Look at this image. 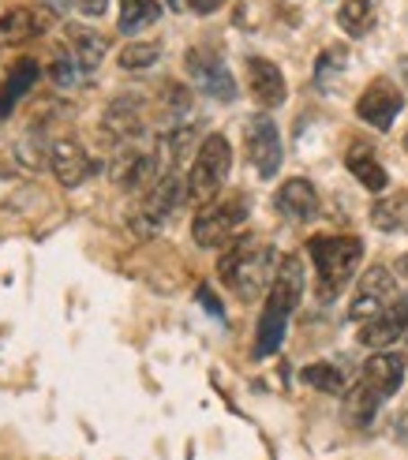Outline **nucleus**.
<instances>
[{
  "mask_svg": "<svg viewBox=\"0 0 408 460\" xmlns=\"http://www.w3.org/2000/svg\"><path fill=\"white\" fill-rule=\"evenodd\" d=\"M404 150H408V131H404Z\"/></svg>",
  "mask_w": 408,
  "mask_h": 460,
  "instance_id": "nucleus-37",
  "label": "nucleus"
},
{
  "mask_svg": "<svg viewBox=\"0 0 408 460\" xmlns=\"http://www.w3.org/2000/svg\"><path fill=\"white\" fill-rule=\"evenodd\" d=\"M394 438H397L401 446H408V411H404V416H397V423H394Z\"/></svg>",
  "mask_w": 408,
  "mask_h": 460,
  "instance_id": "nucleus-32",
  "label": "nucleus"
},
{
  "mask_svg": "<svg viewBox=\"0 0 408 460\" xmlns=\"http://www.w3.org/2000/svg\"><path fill=\"white\" fill-rule=\"evenodd\" d=\"M184 67L202 94H210L217 102H236V79L229 72V64H225L214 49L195 45V49H188V57H184Z\"/></svg>",
  "mask_w": 408,
  "mask_h": 460,
  "instance_id": "nucleus-7",
  "label": "nucleus"
},
{
  "mask_svg": "<svg viewBox=\"0 0 408 460\" xmlns=\"http://www.w3.org/2000/svg\"><path fill=\"white\" fill-rule=\"evenodd\" d=\"M180 202H188V180L180 176L176 169H169L154 188L143 195V206H139V217H135V228L146 236V233H157L173 210H180Z\"/></svg>",
  "mask_w": 408,
  "mask_h": 460,
  "instance_id": "nucleus-6",
  "label": "nucleus"
},
{
  "mask_svg": "<svg viewBox=\"0 0 408 460\" xmlns=\"http://www.w3.org/2000/svg\"><path fill=\"white\" fill-rule=\"evenodd\" d=\"M397 281L408 285V255H401V262H397Z\"/></svg>",
  "mask_w": 408,
  "mask_h": 460,
  "instance_id": "nucleus-34",
  "label": "nucleus"
},
{
  "mask_svg": "<svg viewBox=\"0 0 408 460\" xmlns=\"http://www.w3.org/2000/svg\"><path fill=\"white\" fill-rule=\"evenodd\" d=\"M184 4H188V0H169V8H173V12H184Z\"/></svg>",
  "mask_w": 408,
  "mask_h": 460,
  "instance_id": "nucleus-35",
  "label": "nucleus"
},
{
  "mask_svg": "<svg viewBox=\"0 0 408 460\" xmlns=\"http://www.w3.org/2000/svg\"><path fill=\"white\" fill-rule=\"evenodd\" d=\"M281 259L278 251L259 236H240L229 243V251L217 259V278L236 300H259V296L274 285Z\"/></svg>",
  "mask_w": 408,
  "mask_h": 460,
  "instance_id": "nucleus-1",
  "label": "nucleus"
},
{
  "mask_svg": "<svg viewBox=\"0 0 408 460\" xmlns=\"http://www.w3.org/2000/svg\"><path fill=\"white\" fill-rule=\"evenodd\" d=\"M57 12H49L45 4H27V8H12L0 15V45H22L38 38L41 31H49Z\"/></svg>",
  "mask_w": 408,
  "mask_h": 460,
  "instance_id": "nucleus-13",
  "label": "nucleus"
},
{
  "mask_svg": "<svg viewBox=\"0 0 408 460\" xmlns=\"http://www.w3.org/2000/svg\"><path fill=\"white\" fill-rule=\"evenodd\" d=\"M304 296V262L300 255H285L278 273H274V285H270L266 296V307L259 314V330H255V359H266L281 349L285 330H288V318L297 311Z\"/></svg>",
  "mask_w": 408,
  "mask_h": 460,
  "instance_id": "nucleus-2",
  "label": "nucleus"
},
{
  "mask_svg": "<svg viewBox=\"0 0 408 460\" xmlns=\"http://www.w3.org/2000/svg\"><path fill=\"white\" fill-rule=\"evenodd\" d=\"M311 262H315V281H319V300L330 304L341 296V288L352 281V273L364 259V240L356 236H315L307 240Z\"/></svg>",
  "mask_w": 408,
  "mask_h": 460,
  "instance_id": "nucleus-3",
  "label": "nucleus"
},
{
  "mask_svg": "<svg viewBox=\"0 0 408 460\" xmlns=\"http://www.w3.org/2000/svg\"><path fill=\"white\" fill-rule=\"evenodd\" d=\"M105 128L112 139L120 143H135L146 131V105L143 98H117L105 112Z\"/></svg>",
  "mask_w": 408,
  "mask_h": 460,
  "instance_id": "nucleus-16",
  "label": "nucleus"
},
{
  "mask_svg": "<svg viewBox=\"0 0 408 460\" xmlns=\"http://www.w3.org/2000/svg\"><path fill=\"white\" fill-rule=\"evenodd\" d=\"M34 83H38V64H34L31 57H19V60L12 64L4 86H0V120H4L8 112L15 109V102L27 94V90H34Z\"/></svg>",
  "mask_w": 408,
  "mask_h": 460,
  "instance_id": "nucleus-20",
  "label": "nucleus"
},
{
  "mask_svg": "<svg viewBox=\"0 0 408 460\" xmlns=\"http://www.w3.org/2000/svg\"><path fill=\"white\" fill-rule=\"evenodd\" d=\"M274 206H278L281 217L297 221V225H307V221L319 217V191H315L311 180H304V176L285 180L281 191L274 195Z\"/></svg>",
  "mask_w": 408,
  "mask_h": 460,
  "instance_id": "nucleus-14",
  "label": "nucleus"
},
{
  "mask_svg": "<svg viewBox=\"0 0 408 460\" xmlns=\"http://www.w3.org/2000/svg\"><path fill=\"white\" fill-rule=\"evenodd\" d=\"M404 330H408V296H397V300H390L378 314L364 318L359 344H364V349H386L397 337H404Z\"/></svg>",
  "mask_w": 408,
  "mask_h": 460,
  "instance_id": "nucleus-11",
  "label": "nucleus"
},
{
  "mask_svg": "<svg viewBox=\"0 0 408 460\" xmlns=\"http://www.w3.org/2000/svg\"><path fill=\"white\" fill-rule=\"evenodd\" d=\"M79 79H86L83 67H79V60L72 57V49H60V53L53 57V83H57L60 90H72Z\"/></svg>",
  "mask_w": 408,
  "mask_h": 460,
  "instance_id": "nucleus-28",
  "label": "nucleus"
},
{
  "mask_svg": "<svg viewBox=\"0 0 408 460\" xmlns=\"http://www.w3.org/2000/svg\"><path fill=\"white\" fill-rule=\"evenodd\" d=\"M75 8H79L83 15H90V19H98V15H105L109 0H75Z\"/></svg>",
  "mask_w": 408,
  "mask_h": 460,
  "instance_id": "nucleus-29",
  "label": "nucleus"
},
{
  "mask_svg": "<svg viewBox=\"0 0 408 460\" xmlns=\"http://www.w3.org/2000/svg\"><path fill=\"white\" fill-rule=\"evenodd\" d=\"M247 86H252V98L262 109H278L288 98V86H285L281 67L274 60H262V57L247 60Z\"/></svg>",
  "mask_w": 408,
  "mask_h": 460,
  "instance_id": "nucleus-15",
  "label": "nucleus"
},
{
  "mask_svg": "<svg viewBox=\"0 0 408 460\" xmlns=\"http://www.w3.org/2000/svg\"><path fill=\"white\" fill-rule=\"evenodd\" d=\"M375 19H378V0H345L341 15H337L349 38H364L375 27Z\"/></svg>",
  "mask_w": 408,
  "mask_h": 460,
  "instance_id": "nucleus-23",
  "label": "nucleus"
},
{
  "mask_svg": "<svg viewBox=\"0 0 408 460\" xmlns=\"http://www.w3.org/2000/svg\"><path fill=\"white\" fill-rule=\"evenodd\" d=\"M157 57H162V45H154V41H131L120 49V67L124 72H143V67L157 64Z\"/></svg>",
  "mask_w": 408,
  "mask_h": 460,
  "instance_id": "nucleus-26",
  "label": "nucleus"
},
{
  "mask_svg": "<svg viewBox=\"0 0 408 460\" xmlns=\"http://www.w3.org/2000/svg\"><path fill=\"white\" fill-rule=\"evenodd\" d=\"M371 225L378 233H408V191L382 195L371 206Z\"/></svg>",
  "mask_w": 408,
  "mask_h": 460,
  "instance_id": "nucleus-21",
  "label": "nucleus"
},
{
  "mask_svg": "<svg viewBox=\"0 0 408 460\" xmlns=\"http://www.w3.org/2000/svg\"><path fill=\"white\" fill-rule=\"evenodd\" d=\"M404 363H408V330H404Z\"/></svg>",
  "mask_w": 408,
  "mask_h": 460,
  "instance_id": "nucleus-36",
  "label": "nucleus"
},
{
  "mask_svg": "<svg viewBox=\"0 0 408 460\" xmlns=\"http://www.w3.org/2000/svg\"><path fill=\"white\" fill-rule=\"evenodd\" d=\"M157 15H162L157 0H120V31L124 34L150 27V22H157Z\"/></svg>",
  "mask_w": 408,
  "mask_h": 460,
  "instance_id": "nucleus-24",
  "label": "nucleus"
},
{
  "mask_svg": "<svg viewBox=\"0 0 408 460\" xmlns=\"http://www.w3.org/2000/svg\"><path fill=\"white\" fill-rule=\"evenodd\" d=\"M49 169H53L60 188H79L83 180H90V172H94L98 165L75 139H57L53 150H49Z\"/></svg>",
  "mask_w": 408,
  "mask_h": 460,
  "instance_id": "nucleus-12",
  "label": "nucleus"
},
{
  "mask_svg": "<svg viewBox=\"0 0 408 460\" xmlns=\"http://www.w3.org/2000/svg\"><path fill=\"white\" fill-rule=\"evenodd\" d=\"M382 401H386V397H382L364 375H359V382L352 389H345V423L356 427V430L371 427L375 416H378V408H382Z\"/></svg>",
  "mask_w": 408,
  "mask_h": 460,
  "instance_id": "nucleus-17",
  "label": "nucleus"
},
{
  "mask_svg": "<svg viewBox=\"0 0 408 460\" xmlns=\"http://www.w3.org/2000/svg\"><path fill=\"white\" fill-rule=\"evenodd\" d=\"M390 300H397V273H390L386 266H371L356 285V300L349 307V318H371Z\"/></svg>",
  "mask_w": 408,
  "mask_h": 460,
  "instance_id": "nucleus-10",
  "label": "nucleus"
},
{
  "mask_svg": "<svg viewBox=\"0 0 408 460\" xmlns=\"http://www.w3.org/2000/svg\"><path fill=\"white\" fill-rule=\"evenodd\" d=\"M233 169V150L225 135H207L191 161V172H188V202L195 206H207L210 199H217V191L225 188Z\"/></svg>",
  "mask_w": 408,
  "mask_h": 460,
  "instance_id": "nucleus-4",
  "label": "nucleus"
},
{
  "mask_svg": "<svg viewBox=\"0 0 408 460\" xmlns=\"http://www.w3.org/2000/svg\"><path fill=\"white\" fill-rule=\"evenodd\" d=\"M244 143H247V161L255 165V172L262 180H274L281 169V131L278 124L259 112V117H247L244 124Z\"/></svg>",
  "mask_w": 408,
  "mask_h": 460,
  "instance_id": "nucleus-8",
  "label": "nucleus"
},
{
  "mask_svg": "<svg viewBox=\"0 0 408 460\" xmlns=\"http://www.w3.org/2000/svg\"><path fill=\"white\" fill-rule=\"evenodd\" d=\"M404 359L401 356H394V352H378V356H371L368 359V367H364V378L378 389L382 397H394L397 389H401V382H404Z\"/></svg>",
  "mask_w": 408,
  "mask_h": 460,
  "instance_id": "nucleus-19",
  "label": "nucleus"
},
{
  "mask_svg": "<svg viewBox=\"0 0 408 460\" xmlns=\"http://www.w3.org/2000/svg\"><path fill=\"white\" fill-rule=\"evenodd\" d=\"M401 109H404L401 86L390 83V79H375V83L364 90V94H359V102H356V117L364 120V124H371L375 131H390Z\"/></svg>",
  "mask_w": 408,
  "mask_h": 460,
  "instance_id": "nucleus-9",
  "label": "nucleus"
},
{
  "mask_svg": "<svg viewBox=\"0 0 408 460\" xmlns=\"http://www.w3.org/2000/svg\"><path fill=\"white\" fill-rule=\"evenodd\" d=\"M345 60H349L345 45H330V49H323L319 67H315V83H319L323 90H330V75H341L345 72Z\"/></svg>",
  "mask_w": 408,
  "mask_h": 460,
  "instance_id": "nucleus-27",
  "label": "nucleus"
},
{
  "mask_svg": "<svg viewBox=\"0 0 408 460\" xmlns=\"http://www.w3.org/2000/svg\"><path fill=\"white\" fill-rule=\"evenodd\" d=\"M72 4H75V0H45V8H49V12H57V15H60V12H67Z\"/></svg>",
  "mask_w": 408,
  "mask_h": 460,
  "instance_id": "nucleus-33",
  "label": "nucleus"
},
{
  "mask_svg": "<svg viewBox=\"0 0 408 460\" xmlns=\"http://www.w3.org/2000/svg\"><path fill=\"white\" fill-rule=\"evenodd\" d=\"M199 300H202V307H207L210 314H217V318H225V311H221V304H217V300H214V296H210V288H207V285H202V288H199Z\"/></svg>",
  "mask_w": 408,
  "mask_h": 460,
  "instance_id": "nucleus-30",
  "label": "nucleus"
},
{
  "mask_svg": "<svg viewBox=\"0 0 408 460\" xmlns=\"http://www.w3.org/2000/svg\"><path fill=\"white\" fill-rule=\"evenodd\" d=\"M244 221H247V199L244 195L210 199L207 206H199V214L191 221V240L199 247H221L236 236V228Z\"/></svg>",
  "mask_w": 408,
  "mask_h": 460,
  "instance_id": "nucleus-5",
  "label": "nucleus"
},
{
  "mask_svg": "<svg viewBox=\"0 0 408 460\" xmlns=\"http://www.w3.org/2000/svg\"><path fill=\"white\" fill-rule=\"evenodd\" d=\"M225 4V0H191V8L199 12V15H210V12H217Z\"/></svg>",
  "mask_w": 408,
  "mask_h": 460,
  "instance_id": "nucleus-31",
  "label": "nucleus"
},
{
  "mask_svg": "<svg viewBox=\"0 0 408 460\" xmlns=\"http://www.w3.org/2000/svg\"><path fill=\"white\" fill-rule=\"evenodd\" d=\"M304 385L311 389H319V394H345V375H341V367H333V363H311L300 371Z\"/></svg>",
  "mask_w": 408,
  "mask_h": 460,
  "instance_id": "nucleus-25",
  "label": "nucleus"
},
{
  "mask_svg": "<svg viewBox=\"0 0 408 460\" xmlns=\"http://www.w3.org/2000/svg\"><path fill=\"white\" fill-rule=\"evenodd\" d=\"M345 165H349V172L364 183L368 191H386V183H390V176H386V169L378 165V157L371 154V146H352L349 154H345Z\"/></svg>",
  "mask_w": 408,
  "mask_h": 460,
  "instance_id": "nucleus-22",
  "label": "nucleus"
},
{
  "mask_svg": "<svg viewBox=\"0 0 408 460\" xmlns=\"http://www.w3.org/2000/svg\"><path fill=\"white\" fill-rule=\"evenodd\" d=\"M64 38H67V49H72V57L79 60V67H83V75L90 79L98 72V64H102V57H105V38H98L94 31H86V27H64Z\"/></svg>",
  "mask_w": 408,
  "mask_h": 460,
  "instance_id": "nucleus-18",
  "label": "nucleus"
}]
</instances>
